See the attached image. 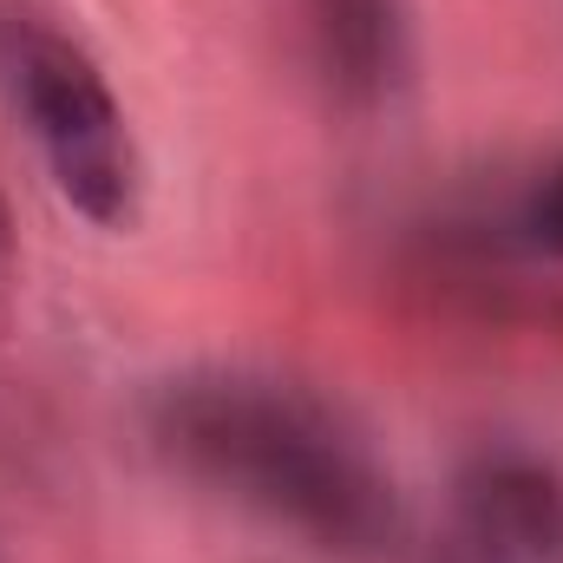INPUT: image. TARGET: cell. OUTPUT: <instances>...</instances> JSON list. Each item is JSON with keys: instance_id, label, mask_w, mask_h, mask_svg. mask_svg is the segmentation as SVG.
<instances>
[{"instance_id": "277c9868", "label": "cell", "mask_w": 563, "mask_h": 563, "mask_svg": "<svg viewBox=\"0 0 563 563\" xmlns=\"http://www.w3.org/2000/svg\"><path fill=\"white\" fill-rule=\"evenodd\" d=\"M295 33L347 119H380L413 86V0H295Z\"/></svg>"}, {"instance_id": "5b68a950", "label": "cell", "mask_w": 563, "mask_h": 563, "mask_svg": "<svg viewBox=\"0 0 563 563\" xmlns=\"http://www.w3.org/2000/svg\"><path fill=\"white\" fill-rule=\"evenodd\" d=\"M505 230H511V243L531 263H563V151L525 184V197L511 203Z\"/></svg>"}, {"instance_id": "8992f818", "label": "cell", "mask_w": 563, "mask_h": 563, "mask_svg": "<svg viewBox=\"0 0 563 563\" xmlns=\"http://www.w3.org/2000/svg\"><path fill=\"white\" fill-rule=\"evenodd\" d=\"M439 563H478V558L472 551H452V558H439Z\"/></svg>"}, {"instance_id": "6da1fadb", "label": "cell", "mask_w": 563, "mask_h": 563, "mask_svg": "<svg viewBox=\"0 0 563 563\" xmlns=\"http://www.w3.org/2000/svg\"><path fill=\"white\" fill-rule=\"evenodd\" d=\"M151 445L203 492L295 531L341 563L387 558L407 531L374 439L328 394L269 367H184L144 400Z\"/></svg>"}, {"instance_id": "7a4b0ae2", "label": "cell", "mask_w": 563, "mask_h": 563, "mask_svg": "<svg viewBox=\"0 0 563 563\" xmlns=\"http://www.w3.org/2000/svg\"><path fill=\"white\" fill-rule=\"evenodd\" d=\"M0 86L53 190L86 223L132 230L144 210V151L106 66L53 13L26 0H0Z\"/></svg>"}, {"instance_id": "3957f363", "label": "cell", "mask_w": 563, "mask_h": 563, "mask_svg": "<svg viewBox=\"0 0 563 563\" xmlns=\"http://www.w3.org/2000/svg\"><path fill=\"white\" fill-rule=\"evenodd\" d=\"M452 518L478 563H563V465L538 445H478L452 478Z\"/></svg>"}]
</instances>
